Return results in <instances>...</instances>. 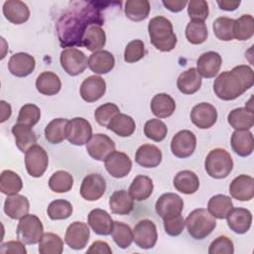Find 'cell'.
Segmentation results:
<instances>
[{
  "label": "cell",
  "instance_id": "be15d7a7",
  "mask_svg": "<svg viewBox=\"0 0 254 254\" xmlns=\"http://www.w3.org/2000/svg\"><path fill=\"white\" fill-rule=\"evenodd\" d=\"M1 122H4L6 121L10 116H11V113H12V109H11V105L9 103H7L6 101L4 100H1Z\"/></svg>",
  "mask_w": 254,
  "mask_h": 254
},
{
  "label": "cell",
  "instance_id": "3957f363",
  "mask_svg": "<svg viewBox=\"0 0 254 254\" xmlns=\"http://www.w3.org/2000/svg\"><path fill=\"white\" fill-rule=\"evenodd\" d=\"M151 44L161 52H171L176 48L177 36L172 22L164 16L152 18L148 24Z\"/></svg>",
  "mask_w": 254,
  "mask_h": 254
},
{
  "label": "cell",
  "instance_id": "8992f818",
  "mask_svg": "<svg viewBox=\"0 0 254 254\" xmlns=\"http://www.w3.org/2000/svg\"><path fill=\"white\" fill-rule=\"evenodd\" d=\"M17 237L24 244L33 245L40 241L44 234V227L41 219L34 214H26L17 225Z\"/></svg>",
  "mask_w": 254,
  "mask_h": 254
},
{
  "label": "cell",
  "instance_id": "74e56055",
  "mask_svg": "<svg viewBox=\"0 0 254 254\" xmlns=\"http://www.w3.org/2000/svg\"><path fill=\"white\" fill-rule=\"evenodd\" d=\"M233 208L232 200L225 194H215L207 202V211L218 219L226 218L229 211Z\"/></svg>",
  "mask_w": 254,
  "mask_h": 254
},
{
  "label": "cell",
  "instance_id": "9c48e42d",
  "mask_svg": "<svg viewBox=\"0 0 254 254\" xmlns=\"http://www.w3.org/2000/svg\"><path fill=\"white\" fill-rule=\"evenodd\" d=\"M92 136L91 124L82 117H75L68 120L66 125V139L75 146L86 144Z\"/></svg>",
  "mask_w": 254,
  "mask_h": 254
},
{
  "label": "cell",
  "instance_id": "816d5d0a",
  "mask_svg": "<svg viewBox=\"0 0 254 254\" xmlns=\"http://www.w3.org/2000/svg\"><path fill=\"white\" fill-rule=\"evenodd\" d=\"M119 113H120V110L116 104L107 102L98 106L95 109L94 118L99 125L107 128L110 121Z\"/></svg>",
  "mask_w": 254,
  "mask_h": 254
},
{
  "label": "cell",
  "instance_id": "4316f807",
  "mask_svg": "<svg viewBox=\"0 0 254 254\" xmlns=\"http://www.w3.org/2000/svg\"><path fill=\"white\" fill-rule=\"evenodd\" d=\"M115 59L108 51H98L92 53L88 58V67L97 74H105L113 69Z\"/></svg>",
  "mask_w": 254,
  "mask_h": 254
},
{
  "label": "cell",
  "instance_id": "6da1fadb",
  "mask_svg": "<svg viewBox=\"0 0 254 254\" xmlns=\"http://www.w3.org/2000/svg\"><path fill=\"white\" fill-rule=\"evenodd\" d=\"M94 2L76 1L61 16L57 23L58 37L63 48L82 47V38L90 25L101 26L103 17Z\"/></svg>",
  "mask_w": 254,
  "mask_h": 254
},
{
  "label": "cell",
  "instance_id": "e0dca14e",
  "mask_svg": "<svg viewBox=\"0 0 254 254\" xmlns=\"http://www.w3.org/2000/svg\"><path fill=\"white\" fill-rule=\"evenodd\" d=\"M191 122L200 129L212 127L217 120V111L213 105L207 102H200L194 105L190 111Z\"/></svg>",
  "mask_w": 254,
  "mask_h": 254
},
{
  "label": "cell",
  "instance_id": "4fadbf2b",
  "mask_svg": "<svg viewBox=\"0 0 254 254\" xmlns=\"http://www.w3.org/2000/svg\"><path fill=\"white\" fill-rule=\"evenodd\" d=\"M86 151L92 159L104 161L110 153L115 151V144L109 136L97 133L92 135L86 143Z\"/></svg>",
  "mask_w": 254,
  "mask_h": 254
},
{
  "label": "cell",
  "instance_id": "d6986e66",
  "mask_svg": "<svg viewBox=\"0 0 254 254\" xmlns=\"http://www.w3.org/2000/svg\"><path fill=\"white\" fill-rule=\"evenodd\" d=\"M230 195L240 201H249L254 196V179L251 176L239 175L229 186Z\"/></svg>",
  "mask_w": 254,
  "mask_h": 254
},
{
  "label": "cell",
  "instance_id": "60d3db41",
  "mask_svg": "<svg viewBox=\"0 0 254 254\" xmlns=\"http://www.w3.org/2000/svg\"><path fill=\"white\" fill-rule=\"evenodd\" d=\"M150 9L148 0H128L125 3L124 13L131 21L140 22L149 16Z\"/></svg>",
  "mask_w": 254,
  "mask_h": 254
},
{
  "label": "cell",
  "instance_id": "277c9868",
  "mask_svg": "<svg viewBox=\"0 0 254 254\" xmlns=\"http://www.w3.org/2000/svg\"><path fill=\"white\" fill-rule=\"evenodd\" d=\"M185 222L189 234L197 240L208 236L216 226L214 217L205 208L193 209Z\"/></svg>",
  "mask_w": 254,
  "mask_h": 254
},
{
  "label": "cell",
  "instance_id": "ba28073f",
  "mask_svg": "<svg viewBox=\"0 0 254 254\" xmlns=\"http://www.w3.org/2000/svg\"><path fill=\"white\" fill-rule=\"evenodd\" d=\"M49 165V157L46 150L40 145L32 146L25 155V166L28 174L33 178L44 175Z\"/></svg>",
  "mask_w": 254,
  "mask_h": 254
},
{
  "label": "cell",
  "instance_id": "f907efd6",
  "mask_svg": "<svg viewBox=\"0 0 254 254\" xmlns=\"http://www.w3.org/2000/svg\"><path fill=\"white\" fill-rule=\"evenodd\" d=\"M168 133V128L166 124L160 119H150L145 123L144 134L147 138L155 141H163Z\"/></svg>",
  "mask_w": 254,
  "mask_h": 254
},
{
  "label": "cell",
  "instance_id": "ac0fdd59",
  "mask_svg": "<svg viewBox=\"0 0 254 254\" xmlns=\"http://www.w3.org/2000/svg\"><path fill=\"white\" fill-rule=\"evenodd\" d=\"M106 91V82L99 75L86 77L79 88L81 98L86 102H94L100 99Z\"/></svg>",
  "mask_w": 254,
  "mask_h": 254
},
{
  "label": "cell",
  "instance_id": "ffe728a7",
  "mask_svg": "<svg viewBox=\"0 0 254 254\" xmlns=\"http://www.w3.org/2000/svg\"><path fill=\"white\" fill-rule=\"evenodd\" d=\"M36 66V61L33 56L27 53H16L11 56L8 62L9 71L18 77H25L31 74Z\"/></svg>",
  "mask_w": 254,
  "mask_h": 254
},
{
  "label": "cell",
  "instance_id": "83f0119b",
  "mask_svg": "<svg viewBox=\"0 0 254 254\" xmlns=\"http://www.w3.org/2000/svg\"><path fill=\"white\" fill-rule=\"evenodd\" d=\"M29 209V200L22 194L8 195L4 201V212L12 219H21L28 214Z\"/></svg>",
  "mask_w": 254,
  "mask_h": 254
},
{
  "label": "cell",
  "instance_id": "681fc988",
  "mask_svg": "<svg viewBox=\"0 0 254 254\" xmlns=\"http://www.w3.org/2000/svg\"><path fill=\"white\" fill-rule=\"evenodd\" d=\"M47 213L53 220L66 219L72 213V205L65 199H56L49 204Z\"/></svg>",
  "mask_w": 254,
  "mask_h": 254
},
{
  "label": "cell",
  "instance_id": "1f68e13d",
  "mask_svg": "<svg viewBox=\"0 0 254 254\" xmlns=\"http://www.w3.org/2000/svg\"><path fill=\"white\" fill-rule=\"evenodd\" d=\"M11 131L14 136L16 146L21 152L26 153L32 146L36 145L37 137L35 132L32 130V127L16 123L12 127Z\"/></svg>",
  "mask_w": 254,
  "mask_h": 254
},
{
  "label": "cell",
  "instance_id": "4dcf8cb0",
  "mask_svg": "<svg viewBox=\"0 0 254 254\" xmlns=\"http://www.w3.org/2000/svg\"><path fill=\"white\" fill-rule=\"evenodd\" d=\"M201 86V76L195 67L182 72L177 79V87L184 94H193Z\"/></svg>",
  "mask_w": 254,
  "mask_h": 254
},
{
  "label": "cell",
  "instance_id": "f1b7e54d",
  "mask_svg": "<svg viewBox=\"0 0 254 254\" xmlns=\"http://www.w3.org/2000/svg\"><path fill=\"white\" fill-rule=\"evenodd\" d=\"M109 207L114 214L127 215L134 208V199L125 190H115L109 197Z\"/></svg>",
  "mask_w": 254,
  "mask_h": 254
},
{
  "label": "cell",
  "instance_id": "680465c9",
  "mask_svg": "<svg viewBox=\"0 0 254 254\" xmlns=\"http://www.w3.org/2000/svg\"><path fill=\"white\" fill-rule=\"evenodd\" d=\"M0 253L2 254H8V253H19V254H26L27 250L24 246V243L22 241H8L6 243H3L0 247Z\"/></svg>",
  "mask_w": 254,
  "mask_h": 254
},
{
  "label": "cell",
  "instance_id": "e575fe53",
  "mask_svg": "<svg viewBox=\"0 0 254 254\" xmlns=\"http://www.w3.org/2000/svg\"><path fill=\"white\" fill-rule=\"evenodd\" d=\"M151 111L158 118L170 117L175 109L176 102L174 98L167 93H158L151 100Z\"/></svg>",
  "mask_w": 254,
  "mask_h": 254
},
{
  "label": "cell",
  "instance_id": "f546056e",
  "mask_svg": "<svg viewBox=\"0 0 254 254\" xmlns=\"http://www.w3.org/2000/svg\"><path fill=\"white\" fill-rule=\"evenodd\" d=\"M227 121L235 130H249L254 125L253 109L246 106L235 108L229 112Z\"/></svg>",
  "mask_w": 254,
  "mask_h": 254
},
{
  "label": "cell",
  "instance_id": "8d00e7d4",
  "mask_svg": "<svg viewBox=\"0 0 254 254\" xmlns=\"http://www.w3.org/2000/svg\"><path fill=\"white\" fill-rule=\"evenodd\" d=\"M153 189V181L147 176L139 175L132 181L129 187V193L134 200L142 201L152 194Z\"/></svg>",
  "mask_w": 254,
  "mask_h": 254
},
{
  "label": "cell",
  "instance_id": "ee69618b",
  "mask_svg": "<svg viewBox=\"0 0 254 254\" xmlns=\"http://www.w3.org/2000/svg\"><path fill=\"white\" fill-rule=\"evenodd\" d=\"M38 250L41 254H61L64 250V241L56 233H44L39 241Z\"/></svg>",
  "mask_w": 254,
  "mask_h": 254
},
{
  "label": "cell",
  "instance_id": "f35d334b",
  "mask_svg": "<svg viewBox=\"0 0 254 254\" xmlns=\"http://www.w3.org/2000/svg\"><path fill=\"white\" fill-rule=\"evenodd\" d=\"M107 129L111 130L120 137H129L134 133L136 124L131 116L119 113L110 121Z\"/></svg>",
  "mask_w": 254,
  "mask_h": 254
},
{
  "label": "cell",
  "instance_id": "7dc6e473",
  "mask_svg": "<svg viewBox=\"0 0 254 254\" xmlns=\"http://www.w3.org/2000/svg\"><path fill=\"white\" fill-rule=\"evenodd\" d=\"M111 235L116 245L122 249L128 248L133 241V230L128 224L120 221H114Z\"/></svg>",
  "mask_w": 254,
  "mask_h": 254
},
{
  "label": "cell",
  "instance_id": "9f6ffc18",
  "mask_svg": "<svg viewBox=\"0 0 254 254\" xmlns=\"http://www.w3.org/2000/svg\"><path fill=\"white\" fill-rule=\"evenodd\" d=\"M234 246L233 242L227 236H218L209 245V254H233Z\"/></svg>",
  "mask_w": 254,
  "mask_h": 254
},
{
  "label": "cell",
  "instance_id": "30bf717a",
  "mask_svg": "<svg viewBox=\"0 0 254 254\" xmlns=\"http://www.w3.org/2000/svg\"><path fill=\"white\" fill-rule=\"evenodd\" d=\"M158 239L157 227L150 219L140 220L133 228V241L142 249H151Z\"/></svg>",
  "mask_w": 254,
  "mask_h": 254
},
{
  "label": "cell",
  "instance_id": "ab89813d",
  "mask_svg": "<svg viewBox=\"0 0 254 254\" xmlns=\"http://www.w3.org/2000/svg\"><path fill=\"white\" fill-rule=\"evenodd\" d=\"M68 120L65 118L53 119L45 128V137L52 144H60L66 139V125Z\"/></svg>",
  "mask_w": 254,
  "mask_h": 254
},
{
  "label": "cell",
  "instance_id": "836d02e7",
  "mask_svg": "<svg viewBox=\"0 0 254 254\" xmlns=\"http://www.w3.org/2000/svg\"><path fill=\"white\" fill-rule=\"evenodd\" d=\"M106 43V36L101 26L90 25L82 38V47H85L88 51L95 53L101 51Z\"/></svg>",
  "mask_w": 254,
  "mask_h": 254
},
{
  "label": "cell",
  "instance_id": "d4e9b609",
  "mask_svg": "<svg viewBox=\"0 0 254 254\" xmlns=\"http://www.w3.org/2000/svg\"><path fill=\"white\" fill-rule=\"evenodd\" d=\"M161 150L151 144H144L140 146L135 154V161L138 165L144 168H156L162 162Z\"/></svg>",
  "mask_w": 254,
  "mask_h": 254
},
{
  "label": "cell",
  "instance_id": "c3c4849f",
  "mask_svg": "<svg viewBox=\"0 0 254 254\" xmlns=\"http://www.w3.org/2000/svg\"><path fill=\"white\" fill-rule=\"evenodd\" d=\"M234 19L228 17H218L212 24V30L215 37L221 41H231L233 37Z\"/></svg>",
  "mask_w": 254,
  "mask_h": 254
},
{
  "label": "cell",
  "instance_id": "91938a15",
  "mask_svg": "<svg viewBox=\"0 0 254 254\" xmlns=\"http://www.w3.org/2000/svg\"><path fill=\"white\" fill-rule=\"evenodd\" d=\"M86 253L88 254H111L112 250L105 241H94L90 247L87 249Z\"/></svg>",
  "mask_w": 254,
  "mask_h": 254
},
{
  "label": "cell",
  "instance_id": "b9f144b4",
  "mask_svg": "<svg viewBox=\"0 0 254 254\" xmlns=\"http://www.w3.org/2000/svg\"><path fill=\"white\" fill-rule=\"evenodd\" d=\"M23 188V182L18 174L11 170H5L0 176V190L7 195L17 194Z\"/></svg>",
  "mask_w": 254,
  "mask_h": 254
},
{
  "label": "cell",
  "instance_id": "7c38bea8",
  "mask_svg": "<svg viewBox=\"0 0 254 254\" xmlns=\"http://www.w3.org/2000/svg\"><path fill=\"white\" fill-rule=\"evenodd\" d=\"M184 208L183 198L174 192L163 193L156 201V212L163 218H171L180 215Z\"/></svg>",
  "mask_w": 254,
  "mask_h": 254
},
{
  "label": "cell",
  "instance_id": "484cf974",
  "mask_svg": "<svg viewBox=\"0 0 254 254\" xmlns=\"http://www.w3.org/2000/svg\"><path fill=\"white\" fill-rule=\"evenodd\" d=\"M231 148L240 157H247L254 149L253 134L249 130H235L231 135Z\"/></svg>",
  "mask_w": 254,
  "mask_h": 254
},
{
  "label": "cell",
  "instance_id": "5b68a950",
  "mask_svg": "<svg viewBox=\"0 0 254 254\" xmlns=\"http://www.w3.org/2000/svg\"><path fill=\"white\" fill-rule=\"evenodd\" d=\"M207 175L213 179L228 177L233 169V161L230 154L222 148H215L207 154L204 161Z\"/></svg>",
  "mask_w": 254,
  "mask_h": 254
},
{
  "label": "cell",
  "instance_id": "d590c367",
  "mask_svg": "<svg viewBox=\"0 0 254 254\" xmlns=\"http://www.w3.org/2000/svg\"><path fill=\"white\" fill-rule=\"evenodd\" d=\"M61 87L62 81L59 75L52 71H44L36 79V88L44 95H55L61 90Z\"/></svg>",
  "mask_w": 254,
  "mask_h": 254
},
{
  "label": "cell",
  "instance_id": "7bdbcfd3",
  "mask_svg": "<svg viewBox=\"0 0 254 254\" xmlns=\"http://www.w3.org/2000/svg\"><path fill=\"white\" fill-rule=\"evenodd\" d=\"M254 34V19L251 15L245 14L234 20L233 37L238 41L249 40Z\"/></svg>",
  "mask_w": 254,
  "mask_h": 254
},
{
  "label": "cell",
  "instance_id": "8fae6325",
  "mask_svg": "<svg viewBox=\"0 0 254 254\" xmlns=\"http://www.w3.org/2000/svg\"><path fill=\"white\" fill-rule=\"evenodd\" d=\"M196 147L195 135L190 130L179 131L171 141V151L181 159L191 156Z\"/></svg>",
  "mask_w": 254,
  "mask_h": 254
},
{
  "label": "cell",
  "instance_id": "7402d4cb",
  "mask_svg": "<svg viewBox=\"0 0 254 254\" xmlns=\"http://www.w3.org/2000/svg\"><path fill=\"white\" fill-rule=\"evenodd\" d=\"M228 227L237 234L246 233L252 224V214L250 210L243 207L232 208L226 216Z\"/></svg>",
  "mask_w": 254,
  "mask_h": 254
},
{
  "label": "cell",
  "instance_id": "603a6c76",
  "mask_svg": "<svg viewBox=\"0 0 254 254\" xmlns=\"http://www.w3.org/2000/svg\"><path fill=\"white\" fill-rule=\"evenodd\" d=\"M87 223L94 231V233L106 236L111 234L114 221L106 210L101 208H94L88 214Z\"/></svg>",
  "mask_w": 254,
  "mask_h": 254
},
{
  "label": "cell",
  "instance_id": "db71d44e",
  "mask_svg": "<svg viewBox=\"0 0 254 254\" xmlns=\"http://www.w3.org/2000/svg\"><path fill=\"white\" fill-rule=\"evenodd\" d=\"M145 56L144 43L141 40H133L129 42L124 51V61L128 64L136 63Z\"/></svg>",
  "mask_w": 254,
  "mask_h": 254
},
{
  "label": "cell",
  "instance_id": "5bb4252c",
  "mask_svg": "<svg viewBox=\"0 0 254 254\" xmlns=\"http://www.w3.org/2000/svg\"><path fill=\"white\" fill-rule=\"evenodd\" d=\"M106 171L116 179L126 177L132 168V162L129 156L123 152L113 151L104 160Z\"/></svg>",
  "mask_w": 254,
  "mask_h": 254
},
{
  "label": "cell",
  "instance_id": "2e32d148",
  "mask_svg": "<svg viewBox=\"0 0 254 254\" xmlns=\"http://www.w3.org/2000/svg\"><path fill=\"white\" fill-rule=\"evenodd\" d=\"M89 236L90 230L87 224L81 221H74L66 228L64 241L71 249L80 250L87 245Z\"/></svg>",
  "mask_w": 254,
  "mask_h": 254
},
{
  "label": "cell",
  "instance_id": "bcb514c9",
  "mask_svg": "<svg viewBox=\"0 0 254 254\" xmlns=\"http://www.w3.org/2000/svg\"><path fill=\"white\" fill-rule=\"evenodd\" d=\"M73 186L72 176L65 171H57L49 180V188L58 193L67 192Z\"/></svg>",
  "mask_w": 254,
  "mask_h": 254
},
{
  "label": "cell",
  "instance_id": "44dd1931",
  "mask_svg": "<svg viewBox=\"0 0 254 254\" xmlns=\"http://www.w3.org/2000/svg\"><path fill=\"white\" fill-rule=\"evenodd\" d=\"M221 64V56L216 52L209 51L199 56L196 62V70L198 71L200 76H203L205 78H211L218 73Z\"/></svg>",
  "mask_w": 254,
  "mask_h": 254
},
{
  "label": "cell",
  "instance_id": "6f0895ef",
  "mask_svg": "<svg viewBox=\"0 0 254 254\" xmlns=\"http://www.w3.org/2000/svg\"><path fill=\"white\" fill-rule=\"evenodd\" d=\"M163 221H164L165 231L170 236L180 235L186 226L185 219L181 214L171 217V218L163 219Z\"/></svg>",
  "mask_w": 254,
  "mask_h": 254
},
{
  "label": "cell",
  "instance_id": "9a60e30c",
  "mask_svg": "<svg viewBox=\"0 0 254 254\" xmlns=\"http://www.w3.org/2000/svg\"><path fill=\"white\" fill-rule=\"evenodd\" d=\"M106 183L104 178L99 174H89L81 182L80 195L88 201L99 199L105 192Z\"/></svg>",
  "mask_w": 254,
  "mask_h": 254
},
{
  "label": "cell",
  "instance_id": "d6a6232c",
  "mask_svg": "<svg viewBox=\"0 0 254 254\" xmlns=\"http://www.w3.org/2000/svg\"><path fill=\"white\" fill-rule=\"evenodd\" d=\"M174 187L180 192L185 194H192L199 188L198 177L190 170H184L179 172L174 178Z\"/></svg>",
  "mask_w": 254,
  "mask_h": 254
},
{
  "label": "cell",
  "instance_id": "11a10c76",
  "mask_svg": "<svg viewBox=\"0 0 254 254\" xmlns=\"http://www.w3.org/2000/svg\"><path fill=\"white\" fill-rule=\"evenodd\" d=\"M208 3L204 0H191L188 2V14L191 20L202 21L208 17Z\"/></svg>",
  "mask_w": 254,
  "mask_h": 254
},
{
  "label": "cell",
  "instance_id": "52a82bcc",
  "mask_svg": "<svg viewBox=\"0 0 254 254\" xmlns=\"http://www.w3.org/2000/svg\"><path fill=\"white\" fill-rule=\"evenodd\" d=\"M60 62L64 70L71 76L83 72L88 65V60L84 53L75 48H66L63 50Z\"/></svg>",
  "mask_w": 254,
  "mask_h": 254
},
{
  "label": "cell",
  "instance_id": "f6af8a7d",
  "mask_svg": "<svg viewBox=\"0 0 254 254\" xmlns=\"http://www.w3.org/2000/svg\"><path fill=\"white\" fill-rule=\"evenodd\" d=\"M208 33L204 22L190 20L186 27L187 40L192 45H200L207 39Z\"/></svg>",
  "mask_w": 254,
  "mask_h": 254
},
{
  "label": "cell",
  "instance_id": "94428289",
  "mask_svg": "<svg viewBox=\"0 0 254 254\" xmlns=\"http://www.w3.org/2000/svg\"><path fill=\"white\" fill-rule=\"evenodd\" d=\"M162 3L168 10L174 13L182 11L188 5V2L185 0H167L163 1Z\"/></svg>",
  "mask_w": 254,
  "mask_h": 254
},
{
  "label": "cell",
  "instance_id": "7a4b0ae2",
  "mask_svg": "<svg viewBox=\"0 0 254 254\" xmlns=\"http://www.w3.org/2000/svg\"><path fill=\"white\" fill-rule=\"evenodd\" d=\"M254 83V74L251 66L239 64L231 70L217 75L213 83L215 95L222 100H234L251 88Z\"/></svg>",
  "mask_w": 254,
  "mask_h": 254
},
{
  "label": "cell",
  "instance_id": "f5cc1de1",
  "mask_svg": "<svg viewBox=\"0 0 254 254\" xmlns=\"http://www.w3.org/2000/svg\"><path fill=\"white\" fill-rule=\"evenodd\" d=\"M40 118H41L40 108L35 104L28 103L21 107L18 118H17V123L33 127L39 122Z\"/></svg>",
  "mask_w": 254,
  "mask_h": 254
},
{
  "label": "cell",
  "instance_id": "cb8c5ba5",
  "mask_svg": "<svg viewBox=\"0 0 254 254\" xmlns=\"http://www.w3.org/2000/svg\"><path fill=\"white\" fill-rule=\"evenodd\" d=\"M2 10L5 18L16 25L27 22L30 17V10L28 6L19 0L5 1Z\"/></svg>",
  "mask_w": 254,
  "mask_h": 254
},
{
  "label": "cell",
  "instance_id": "6125c7cd",
  "mask_svg": "<svg viewBox=\"0 0 254 254\" xmlns=\"http://www.w3.org/2000/svg\"><path fill=\"white\" fill-rule=\"evenodd\" d=\"M217 5L221 10L225 11H234L238 6L240 5V1L238 0H222V1H217Z\"/></svg>",
  "mask_w": 254,
  "mask_h": 254
}]
</instances>
